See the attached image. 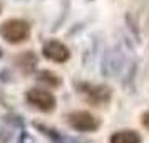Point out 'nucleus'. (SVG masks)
Segmentation results:
<instances>
[{
	"mask_svg": "<svg viewBox=\"0 0 149 143\" xmlns=\"http://www.w3.org/2000/svg\"><path fill=\"white\" fill-rule=\"evenodd\" d=\"M29 35H30V25L22 19H10L0 25V37L8 44H20L27 41Z\"/></svg>",
	"mask_w": 149,
	"mask_h": 143,
	"instance_id": "obj_1",
	"label": "nucleus"
},
{
	"mask_svg": "<svg viewBox=\"0 0 149 143\" xmlns=\"http://www.w3.org/2000/svg\"><path fill=\"white\" fill-rule=\"evenodd\" d=\"M67 123L75 130V131H81V133H91L101 126L99 118L94 115H91L89 111H74L67 116Z\"/></svg>",
	"mask_w": 149,
	"mask_h": 143,
	"instance_id": "obj_2",
	"label": "nucleus"
},
{
	"mask_svg": "<svg viewBox=\"0 0 149 143\" xmlns=\"http://www.w3.org/2000/svg\"><path fill=\"white\" fill-rule=\"evenodd\" d=\"M25 98H27L29 104H32L34 108L40 109L44 113L54 111V108H55V96L52 93L45 91V89H39V88L29 89Z\"/></svg>",
	"mask_w": 149,
	"mask_h": 143,
	"instance_id": "obj_3",
	"label": "nucleus"
},
{
	"mask_svg": "<svg viewBox=\"0 0 149 143\" xmlns=\"http://www.w3.org/2000/svg\"><path fill=\"white\" fill-rule=\"evenodd\" d=\"M42 54L45 59L52 62H62L69 61V57H70V51L65 44H62L59 41H49L44 44V47H42Z\"/></svg>",
	"mask_w": 149,
	"mask_h": 143,
	"instance_id": "obj_4",
	"label": "nucleus"
},
{
	"mask_svg": "<svg viewBox=\"0 0 149 143\" xmlns=\"http://www.w3.org/2000/svg\"><path fill=\"white\" fill-rule=\"evenodd\" d=\"M17 66L20 68V71L24 74H30L35 69V66H37V57L34 56L32 51H27V52H24V54H20L17 57Z\"/></svg>",
	"mask_w": 149,
	"mask_h": 143,
	"instance_id": "obj_5",
	"label": "nucleus"
},
{
	"mask_svg": "<svg viewBox=\"0 0 149 143\" xmlns=\"http://www.w3.org/2000/svg\"><path fill=\"white\" fill-rule=\"evenodd\" d=\"M111 143H141V136L134 130H122L111 136Z\"/></svg>",
	"mask_w": 149,
	"mask_h": 143,
	"instance_id": "obj_6",
	"label": "nucleus"
},
{
	"mask_svg": "<svg viewBox=\"0 0 149 143\" xmlns=\"http://www.w3.org/2000/svg\"><path fill=\"white\" fill-rule=\"evenodd\" d=\"M87 94V99L94 104H99V103H106L109 101V96H111V91L109 88H104V86H94L91 88L86 93Z\"/></svg>",
	"mask_w": 149,
	"mask_h": 143,
	"instance_id": "obj_7",
	"label": "nucleus"
},
{
	"mask_svg": "<svg viewBox=\"0 0 149 143\" xmlns=\"http://www.w3.org/2000/svg\"><path fill=\"white\" fill-rule=\"evenodd\" d=\"M37 77H39L40 82L47 84V86H50V88L61 86V77H59L57 74H54V73H50V71H40V73L37 74Z\"/></svg>",
	"mask_w": 149,
	"mask_h": 143,
	"instance_id": "obj_8",
	"label": "nucleus"
},
{
	"mask_svg": "<svg viewBox=\"0 0 149 143\" xmlns=\"http://www.w3.org/2000/svg\"><path fill=\"white\" fill-rule=\"evenodd\" d=\"M142 125L149 130V113H146V115L142 116Z\"/></svg>",
	"mask_w": 149,
	"mask_h": 143,
	"instance_id": "obj_9",
	"label": "nucleus"
},
{
	"mask_svg": "<svg viewBox=\"0 0 149 143\" xmlns=\"http://www.w3.org/2000/svg\"><path fill=\"white\" fill-rule=\"evenodd\" d=\"M0 14H2V7H0Z\"/></svg>",
	"mask_w": 149,
	"mask_h": 143,
	"instance_id": "obj_10",
	"label": "nucleus"
}]
</instances>
